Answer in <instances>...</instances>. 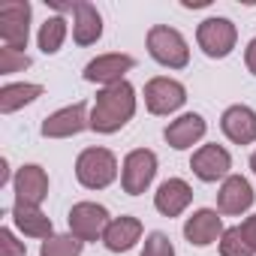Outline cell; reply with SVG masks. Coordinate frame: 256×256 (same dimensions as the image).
I'll return each mask as SVG.
<instances>
[{
  "label": "cell",
  "instance_id": "obj_1",
  "mask_svg": "<svg viewBox=\"0 0 256 256\" xmlns=\"http://www.w3.org/2000/svg\"><path fill=\"white\" fill-rule=\"evenodd\" d=\"M139 94L130 82H118L112 88H100L96 100L90 106V130L100 136L120 133L126 124L136 118Z\"/></svg>",
  "mask_w": 256,
  "mask_h": 256
},
{
  "label": "cell",
  "instance_id": "obj_2",
  "mask_svg": "<svg viewBox=\"0 0 256 256\" xmlns=\"http://www.w3.org/2000/svg\"><path fill=\"white\" fill-rule=\"evenodd\" d=\"M118 175H120L118 157H114V151H108L102 145L84 148L76 157V178L84 190H106L118 181Z\"/></svg>",
  "mask_w": 256,
  "mask_h": 256
},
{
  "label": "cell",
  "instance_id": "obj_3",
  "mask_svg": "<svg viewBox=\"0 0 256 256\" xmlns=\"http://www.w3.org/2000/svg\"><path fill=\"white\" fill-rule=\"evenodd\" d=\"M145 46H148V54L166 70H187L190 66V42L184 40V34L178 28L154 24L145 36Z\"/></svg>",
  "mask_w": 256,
  "mask_h": 256
},
{
  "label": "cell",
  "instance_id": "obj_4",
  "mask_svg": "<svg viewBox=\"0 0 256 256\" xmlns=\"http://www.w3.org/2000/svg\"><path fill=\"white\" fill-rule=\"evenodd\" d=\"M196 46L202 48L205 58L211 60H223L235 52L238 46V28L232 24V18L226 16H208L199 22L196 28Z\"/></svg>",
  "mask_w": 256,
  "mask_h": 256
},
{
  "label": "cell",
  "instance_id": "obj_5",
  "mask_svg": "<svg viewBox=\"0 0 256 256\" xmlns=\"http://www.w3.org/2000/svg\"><path fill=\"white\" fill-rule=\"evenodd\" d=\"M160 160L151 148H133L120 160V187L126 196H142L157 178Z\"/></svg>",
  "mask_w": 256,
  "mask_h": 256
},
{
  "label": "cell",
  "instance_id": "obj_6",
  "mask_svg": "<svg viewBox=\"0 0 256 256\" xmlns=\"http://www.w3.org/2000/svg\"><path fill=\"white\" fill-rule=\"evenodd\" d=\"M142 94H145V108L151 114H157V118H169V114L181 112L184 102H187L184 82H178L172 76H154V78H148Z\"/></svg>",
  "mask_w": 256,
  "mask_h": 256
},
{
  "label": "cell",
  "instance_id": "obj_7",
  "mask_svg": "<svg viewBox=\"0 0 256 256\" xmlns=\"http://www.w3.org/2000/svg\"><path fill=\"white\" fill-rule=\"evenodd\" d=\"M30 18H34V6L28 0H6L0 4V42L6 48H28L30 40Z\"/></svg>",
  "mask_w": 256,
  "mask_h": 256
},
{
  "label": "cell",
  "instance_id": "obj_8",
  "mask_svg": "<svg viewBox=\"0 0 256 256\" xmlns=\"http://www.w3.org/2000/svg\"><path fill=\"white\" fill-rule=\"evenodd\" d=\"M108 223H112L108 208L100 205V202H90V199L76 202V205L70 208V214H66L70 232H72L78 241H84V244H88V241H102V232H106Z\"/></svg>",
  "mask_w": 256,
  "mask_h": 256
},
{
  "label": "cell",
  "instance_id": "obj_9",
  "mask_svg": "<svg viewBox=\"0 0 256 256\" xmlns=\"http://www.w3.org/2000/svg\"><path fill=\"white\" fill-rule=\"evenodd\" d=\"M84 130H90V108H88L84 100L52 112L40 126V133L46 139H72V136H78Z\"/></svg>",
  "mask_w": 256,
  "mask_h": 256
},
{
  "label": "cell",
  "instance_id": "obj_10",
  "mask_svg": "<svg viewBox=\"0 0 256 256\" xmlns=\"http://www.w3.org/2000/svg\"><path fill=\"white\" fill-rule=\"evenodd\" d=\"M136 70V58L133 54H124V52H106L96 54L94 60H88L82 78L88 84H100V88H112L118 82H126V72Z\"/></svg>",
  "mask_w": 256,
  "mask_h": 256
},
{
  "label": "cell",
  "instance_id": "obj_11",
  "mask_svg": "<svg viewBox=\"0 0 256 256\" xmlns=\"http://www.w3.org/2000/svg\"><path fill=\"white\" fill-rule=\"evenodd\" d=\"M190 169L199 181L205 184H223L229 175H232V154L217 145V142H208V145H199L190 157Z\"/></svg>",
  "mask_w": 256,
  "mask_h": 256
},
{
  "label": "cell",
  "instance_id": "obj_12",
  "mask_svg": "<svg viewBox=\"0 0 256 256\" xmlns=\"http://www.w3.org/2000/svg\"><path fill=\"white\" fill-rule=\"evenodd\" d=\"M205 133H208V120L199 112H184V114H178L175 120L166 124L163 139L175 151H190L193 145H199L205 139Z\"/></svg>",
  "mask_w": 256,
  "mask_h": 256
},
{
  "label": "cell",
  "instance_id": "obj_13",
  "mask_svg": "<svg viewBox=\"0 0 256 256\" xmlns=\"http://www.w3.org/2000/svg\"><path fill=\"white\" fill-rule=\"evenodd\" d=\"M12 193H16V202L42 208V202L48 199V172L40 163L18 166L16 178H12Z\"/></svg>",
  "mask_w": 256,
  "mask_h": 256
},
{
  "label": "cell",
  "instance_id": "obj_14",
  "mask_svg": "<svg viewBox=\"0 0 256 256\" xmlns=\"http://www.w3.org/2000/svg\"><path fill=\"white\" fill-rule=\"evenodd\" d=\"M223 232H226V226H223V214L217 208H196L184 220V238L193 247H211L220 241Z\"/></svg>",
  "mask_w": 256,
  "mask_h": 256
},
{
  "label": "cell",
  "instance_id": "obj_15",
  "mask_svg": "<svg viewBox=\"0 0 256 256\" xmlns=\"http://www.w3.org/2000/svg\"><path fill=\"white\" fill-rule=\"evenodd\" d=\"M256 202V193H253V184L244 178V175H229L220 190H217V211L220 214H229V217H241L253 208Z\"/></svg>",
  "mask_w": 256,
  "mask_h": 256
},
{
  "label": "cell",
  "instance_id": "obj_16",
  "mask_svg": "<svg viewBox=\"0 0 256 256\" xmlns=\"http://www.w3.org/2000/svg\"><path fill=\"white\" fill-rule=\"evenodd\" d=\"M220 130L232 145H253L256 142V112L244 102L226 106L220 114Z\"/></svg>",
  "mask_w": 256,
  "mask_h": 256
},
{
  "label": "cell",
  "instance_id": "obj_17",
  "mask_svg": "<svg viewBox=\"0 0 256 256\" xmlns=\"http://www.w3.org/2000/svg\"><path fill=\"white\" fill-rule=\"evenodd\" d=\"M145 235V226L139 217L133 214H120V217H112V223L106 226L102 232V247L108 253H126V250H133Z\"/></svg>",
  "mask_w": 256,
  "mask_h": 256
},
{
  "label": "cell",
  "instance_id": "obj_18",
  "mask_svg": "<svg viewBox=\"0 0 256 256\" xmlns=\"http://www.w3.org/2000/svg\"><path fill=\"white\" fill-rule=\"evenodd\" d=\"M10 217H12V226H16L24 238H36V241L42 244L46 238L54 235V223H52V217H48L40 205H22V202H12Z\"/></svg>",
  "mask_w": 256,
  "mask_h": 256
},
{
  "label": "cell",
  "instance_id": "obj_19",
  "mask_svg": "<svg viewBox=\"0 0 256 256\" xmlns=\"http://www.w3.org/2000/svg\"><path fill=\"white\" fill-rule=\"evenodd\" d=\"M193 202V187L184 178H166L154 193V208L163 217H181Z\"/></svg>",
  "mask_w": 256,
  "mask_h": 256
},
{
  "label": "cell",
  "instance_id": "obj_20",
  "mask_svg": "<svg viewBox=\"0 0 256 256\" xmlns=\"http://www.w3.org/2000/svg\"><path fill=\"white\" fill-rule=\"evenodd\" d=\"M102 40V16L88 0H72V42L96 46Z\"/></svg>",
  "mask_w": 256,
  "mask_h": 256
},
{
  "label": "cell",
  "instance_id": "obj_21",
  "mask_svg": "<svg viewBox=\"0 0 256 256\" xmlns=\"http://www.w3.org/2000/svg\"><path fill=\"white\" fill-rule=\"evenodd\" d=\"M42 94H46V88L36 84V82H10V84L0 88V112L12 114V112H18L24 106L36 102Z\"/></svg>",
  "mask_w": 256,
  "mask_h": 256
},
{
  "label": "cell",
  "instance_id": "obj_22",
  "mask_svg": "<svg viewBox=\"0 0 256 256\" xmlns=\"http://www.w3.org/2000/svg\"><path fill=\"white\" fill-rule=\"evenodd\" d=\"M70 22L64 18V16H52V18H46L42 24H40V34H36V46H40V52L42 54H58L60 48H64V42H66V36H70Z\"/></svg>",
  "mask_w": 256,
  "mask_h": 256
},
{
  "label": "cell",
  "instance_id": "obj_23",
  "mask_svg": "<svg viewBox=\"0 0 256 256\" xmlns=\"http://www.w3.org/2000/svg\"><path fill=\"white\" fill-rule=\"evenodd\" d=\"M84 253V241H78L72 232L66 235H52L40 244V256H82Z\"/></svg>",
  "mask_w": 256,
  "mask_h": 256
},
{
  "label": "cell",
  "instance_id": "obj_24",
  "mask_svg": "<svg viewBox=\"0 0 256 256\" xmlns=\"http://www.w3.org/2000/svg\"><path fill=\"white\" fill-rule=\"evenodd\" d=\"M217 247H220V256H256V250L247 244L241 226H226V232L220 235Z\"/></svg>",
  "mask_w": 256,
  "mask_h": 256
},
{
  "label": "cell",
  "instance_id": "obj_25",
  "mask_svg": "<svg viewBox=\"0 0 256 256\" xmlns=\"http://www.w3.org/2000/svg\"><path fill=\"white\" fill-rule=\"evenodd\" d=\"M30 66V54L18 52V48H6L0 46V76H12V72H24Z\"/></svg>",
  "mask_w": 256,
  "mask_h": 256
},
{
  "label": "cell",
  "instance_id": "obj_26",
  "mask_svg": "<svg viewBox=\"0 0 256 256\" xmlns=\"http://www.w3.org/2000/svg\"><path fill=\"white\" fill-rule=\"evenodd\" d=\"M139 256H178L175 253V244L166 232H148L145 235V244H142V253Z\"/></svg>",
  "mask_w": 256,
  "mask_h": 256
},
{
  "label": "cell",
  "instance_id": "obj_27",
  "mask_svg": "<svg viewBox=\"0 0 256 256\" xmlns=\"http://www.w3.org/2000/svg\"><path fill=\"white\" fill-rule=\"evenodd\" d=\"M0 256H28V244L16 235L12 226H0Z\"/></svg>",
  "mask_w": 256,
  "mask_h": 256
},
{
  "label": "cell",
  "instance_id": "obj_28",
  "mask_svg": "<svg viewBox=\"0 0 256 256\" xmlns=\"http://www.w3.org/2000/svg\"><path fill=\"white\" fill-rule=\"evenodd\" d=\"M238 226H241V232H244V238H247V244H250V247L256 250V214H250V217H244V220H241Z\"/></svg>",
  "mask_w": 256,
  "mask_h": 256
},
{
  "label": "cell",
  "instance_id": "obj_29",
  "mask_svg": "<svg viewBox=\"0 0 256 256\" xmlns=\"http://www.w3.org/2000/svg\"><path fill=\"white\" fill-rule=\"evenodd\" d=\"M244 66L250 70V76H256V36L247 42V48H244Z\"/></svg>",
  "mask_w": 256,
  "mask_h": 256
},
{
  "label": "cell",
  "instance_id": "obj_30",
  "mask_svg": "<svg viewBox=\"0 0 256 256\" xmlns=\"http://www.w3.org/2000/svg\"><path fill=\"white\" fill-rule=\"evenodd\" d=\"M12 178H16V175H10V160L4 157V160H0V187L12 184Z\"/></svg>",
  "mask_w": 256,
  "mask_h": 256
},
{
  "label": "cell",
  "instance_id": "obj_31",
  "mask_svg": "<svg viewBox=\"0 0 256 256\" xmlns=\"http://www.w3.org/2000/svg\"><path fill=\"white\" fill-rule=\"evenodd\" d=\"M250 172H253V178H256V151L250 154Z\"/></svg>",
  "mask_w": 256,
  "mask_h": 256
}]
</instances>
